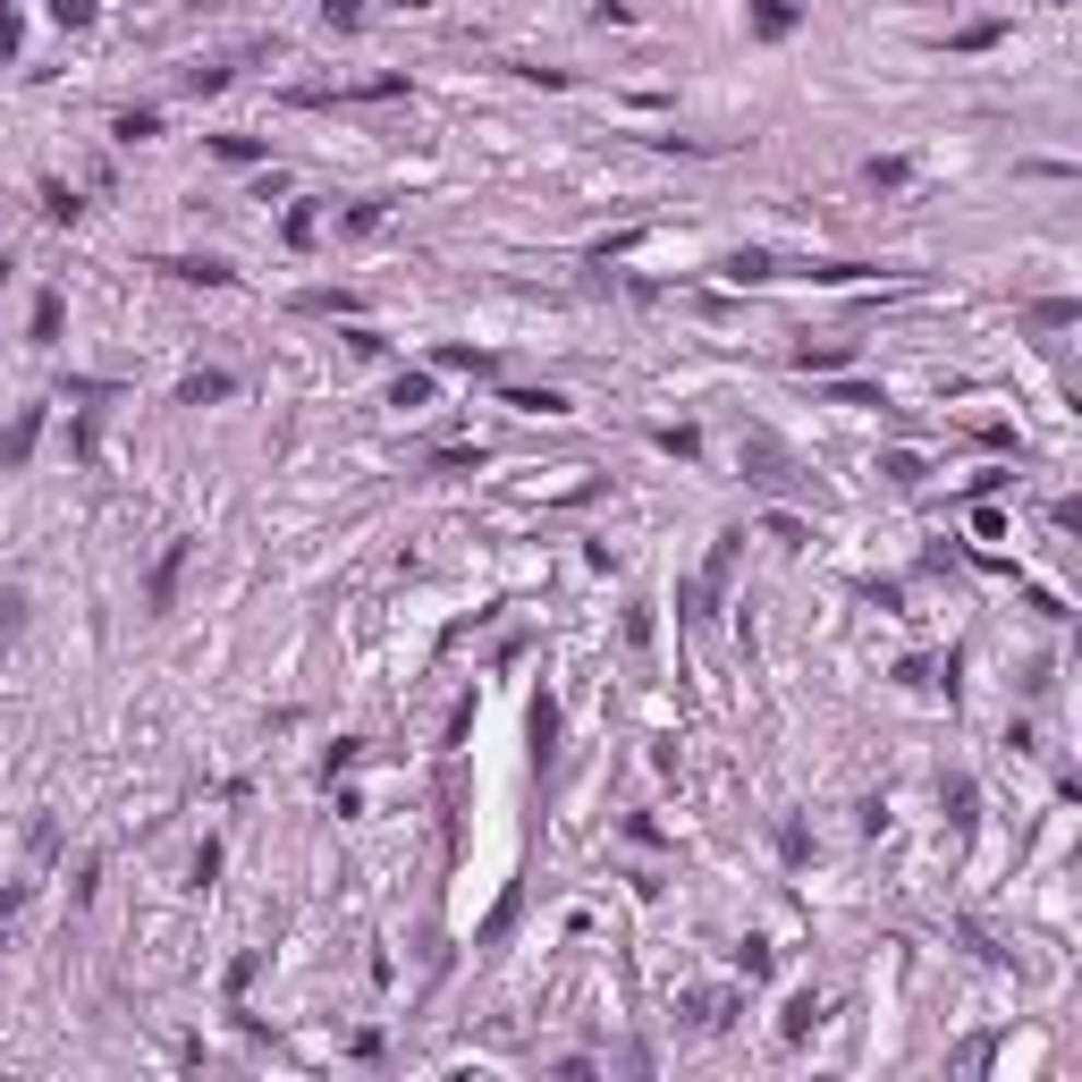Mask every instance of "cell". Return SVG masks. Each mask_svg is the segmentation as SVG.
Wrapping results in <instances>:
<instances>
[{
  "label": "cell",
  "mask_w": 1082,
  "mask_h": 1082,
  "mask_svg": "<svg viewBox=\"0 0 1082 1082\" xmlns=\"http://www.w3.org/2000/svg\"><path fill=\"white\" fill-rule=\"evenodd\" d=\"M796 0H753V34H762V43H787V34H796Z\"/></svg>",
  "instance_id": "3"
},
{
  "label": "cell",
  "mask_w": 1082,
  "mask_h": 1082,
  "mask_svg": "<svg viewBox=\"0 0 1082 1082\" xmlns=\"http://www.w3.org/2000/svg\"><path fill=\"white\" fill-rule=\"evenodd\" d=\"M550 753H558V702L541 694L533 702V762H550Z\"/></svg>",
  "instance_id": "6"
},
{
  "label": "cell",
  "mask_w": 1082,
  "mask_h": 1082,
  "mask_svg": "<svg viewBox=\"0 0 1082 1082\" xmlns=\"http://www.w3.org/2000/svg\"><path fill=\"white\" fill-rule=\"evenodd\" d=\"M26 626V592H0V635H17Z\"/></svg>",
  "instance_id": "28"
},
{
  "label": "cell",
  "mask_w": 1082,
  "mask_h": 1082,
  "mask_svg": "<svg viewBox=\"0 0 1082 1082\" xmlns=\"http://www.w3.org/2000/svg\"><path fill=\"white\" fill-rule=\"evenodd\" d=\"M432 364H440V373H474V381H491V373H499V355H482V348H440Z\"/></svg>",
  "instance_id": "4"
},
{
  "label": "cell",
  "mask_w": 1082,
  "mask_h": 1082,
  "mask_svg": "<svg viewBox=\"0 0 1082 1082\" xmlns=\"http://www.w3.org/2000/svg\"><path fill=\"white\" fill-rule=\"evenodd\" d=\"M1074 314L1082 305H1066V296H1057V305H1032V330H1074Z\"/></svg>",
  "instance_id": "13"
},
{
  "label": "cell",
  "mask_w": 1082,
  "mask_h": 1082,
  "mask_svg": "<svg viewBox=\"0 0 1082 1082\" xmlns=\"http://www.w3.org/2000/svg\"><path fill=\"white\" fill-rule=\"evenodd\" d=\"M51 17L60 26H94V0H51Z\"/></svg>",
  "instance_id": "26"
},
{
  "label": "cell",
  "mask_w": 1082,
  "mask_h": 1082,
  "mask_svg": "<svg viewBox=\"0 0 1082 1082\" xmlns=\"http://www.w3.org/2000/svg\"><path fill=\"white\" fill-rule=\"evenodd\" d=\"M389 407L423 414V407H432V373H398V381H389Z\"/></svg>",
  "instance_id": "7"
},
{
  "label": "cell",
  "mask_w": 1082,
  "mask_h": 1082,
  "mask_svg": "<svg viewBox=\"0 0 1082 1082\" xmlns=\"http://www.w3.org/2000/svg\"><path fill=\"white\" fill-rule=\"evenodd\" d=\"M812 1023H821V1007H812V998H787V1040H803Z\"/></svg>",
  "instance_id": "18"
},
{
  "label": "cell",
  "mask_w": 1082,
  "mask_h": 1082,
  "mask_svg": "<svg viewBox=\"0 0 1082 1082\" xmlns=\"http://www.w3.org/2000/svg\"><path fill=\"white\" fill-rule=\"evenodd\" d=\"M998 34H1007V26H998V17H981V26H964V34H955V51H989Z\"/></svg>",
  "instance_id": "17"
},
{
  "label": "cell",
  "mask_w": 1082,
  "mask_h": 1082,
  "mask_svg": "<svg viewBox=\"0 0 1082 1082\" xmlns=\"http://www.w3.org/2000/svg\"><path fill=\"white\" fill-rule=\"evenodd\" d=\"M77 212H85V203H77V195H68V187H43V221H60V228H68V221H77Z\"/></svg>",
  "instance_id": "12"
},
{
  "label": "cell",
  "mask_w": 1082,
  "mask_h": 1082,
  "mask_svg": "<svg viewBox=\"0 0 1082 1082\" xmlns=\"http://www.w3.org/2000/svg\"><path fill=\"white\" fill-rule=\"evenodd\" d=\"M796 364H803V373H837V364H846V348H796Z\"/></svg>",
  "instance_id": "20"
},
{
  "label": "cell",
  "mask_w": 1082,
  "mask_h": 1082,
  "mask_svg": "<svg viewBox=\"0 0 1082 1082\" xmlns=\"http://www.w3.org/2000/svg\"><path fill=\"white\" fill-rule=\"evenodd\" d=\"M321 17L330 26H364V0H321Z\"/></svg>",
  "instance_id": "27"
},
{
  "label": "cell",
  "mask_w": 1082,
  "mask_h": 1082,
  "mask_svg": "<svg viewBox=\"0 0 1082 1082\" xmlns=\"http://www.w3.org/2000/svg\"><path fill=\"white\" fill-rule=\"evenodd\" d=\"M221 85H228V68H187V94H195V102L221 94Z\"/></svg>",
  "instance_id": "23"
},
{
  "label": "cell",
  "mask_w": 1082,
  "mask_h": 1082,
  "mask_svg": "<svg viewBox=\"0 0 1082 1082\" xmlns=\"http://www.w3.org/2000/svg\"><path fill=\"white\" fill-rule=\"evenodd\" d=\"M880 474H889V482H922V457H914V448H889V457H880Z\"/></svg>",
  "instance_id": "11"
},
{
  "label": "cell",
  "mask_w": 1082,
  "mask_h": 1082,
  "mask_svg": "<svg viewBox=\"0 0 1082 1082\" xmlns=\"http://www.w3.org/2000/svg\"><path fill=\"white\" fill-rule=\"evenodd\" d=\"M837 407H889V389H862V381H837Z\"/></svg>",
  "instance_id": "22"
},
{
  "label": "cell",
  "mask_w": 1082,
  "mask_h": 1082,
  "mask_svg": "<svg viewBox=\"0 0 1082 1082\" xmlns=\"http://www.w3.org/2000/svg\"><path fill=\"white\" fill-rule=\"evenodd\" d=\"M305 314H355V296H339V287H314V296H296Z\"/></svg>",
  "instance_id": "16"
},
{
  "label": "cell",
  "mask_w": 1082,
  "mask_h": 1082,
  "mask_svg": "<svg viewBox=\"0 0 1082 1082\" xmlns=\"http://www.w3.org/2000/svg\"><path fill=\"white\" fill-rule=\"evenodd\" d=\"M0 280H9V262H0Z\"/></svg>",
  "instance_id": "30"
},
{
  "label": "cell",
  "mask_w": 1082,
  "mask_h": 1082,
  "mask_svg": "<svg viewBox=\"0 0 1082 1082\" xmlns=\"http://www.w3.org/2000/svg\"><path fill=\"white\" fill-rule=\"evenodd\" d=\"M508 407L516 414H567V398L558 389H508Z\"/></svg>",
  "instance_id": "10"
},
{
  "label": "cell",
  "mask_w": 1082,
  "mask_h": 1082,
  "mask_svg": "<svg viewBox=\"0 0 1082 1082\" xmlns=\"http://www.w3.org/2000/svg\"><path fill=\"white\" fill-rule=\"evenodd\" d=\"M161 271H178V280H203V287H228L237 271L228 262H212V255H178V262H161Z\"/></svg>",
  "instance_id": "5"
},
{
  "label": "cell",
  "mask_w": 1082,
  "mask_h": 1082,
  "mask_svg": "<svg viewBox=\"0 0 1082 1082\" xmlns=\"http://www.w3.org/2000/svg\"><path fill=\"white\" fill-rule=\"evenodd\" d=\"M34 339H43V348L60 339V296H43V305H34Z\"/></svg>",
  "instance_id": "21"
},
{
  "label": "cell",
  "mask_w": 1082,
  "mask_h": 1082,
  "mask_svg": "<svg viewBox=\"0 0 1082 1082\" xmlns=\"http://www.w3.org/2000/svg\"><path fill=\"white\" fill-rule=\"evenodd\" d=\"M212 153H221V161H262V144H255V136H212Z\"/></svg>",
  "instance_id": "19"
},
{
  "label": "cell",
  "mask_w": 1082,
  "mask_h": 1082,
  "mask_svg": "<svg viewBox=\"0 0 1082 1082\" xmlns=\"http://www.w3.org/2000/svg\"><path fill=\"white\" fill-rule=\"evenodd\" d=\"M187 558H195V541H169V550H161L153 584H144V601H153V618H161V609H178V575H187Z\"/></svg>",
  "instance_id": "1"
},
{
  "label": "cell",
  "mask_w": 1082,
  "mask_h": 1082,
  "mask_svg": "<svg viewBox=\"0 0 1082 1082\" xmlns=\"http://www.w3.org/2000/svg\"><path fill=\"white\" fill-rule=\"evenodd\" d=\"M110 136H119V144H144V136H161V110H119Z\"/></svg>",
  "instance_id": "9"
},
{
  "label": "cell",
  "mask_w": 1082,
  "mask_h": 1082,
  "mask_svg": "<svg viewBox=\"0 0 1082 1082\" xmlns=\"http://www.w3.org/2000/svg\"><path fill=\"white\" fill-rule=\"evenodd\" d=\"M939 796H948V821H955V828L973 821V778H948V787H939Z\"/></svg>",
  "instance_id": "14"
},
{
  "label": "cell",
  "mask_w": 1082,
  "mask_h": 1082,
  "mask_svg": "<svg viewBox=\"0 0 1082 1082\" xmlns=\"http://www.w3.org/2000/svg\"><path fill=\"white\" fill-rule=\"evenodd\" d=\"M228 373H187V381H178V398H187V407H212V398H228Z\"/></svg>",
  "instance_id": "8"
},
{
  "label": "cell",
  "mask_w": 1082,
  "mask_h": 1082,
  "mask_svg": "<svg viewBox=\"0 0 1082 1082\" xmlns=\"http://www.w3.org/2000/svg\"><path fill=\"white\" fill-rule=\"evenodd\" d=\"M34 440H43V407H17V423L0 432V474H17L34 457Z\"/></svg>",
  "instance_id": "2"
},
{
  "label": "cell",
  "mask_w": 1082,
  "mask_h": 1082,
  "mask_svg": "<svg viewBox=\"0 0 1082 1082\" xmlns=\"http://www.w3.org/2000/svg\"><path fill=\"white\" fill-rule=\"evenodd\" d=\"M651 440H660V448H677V457H694V423H660Z\"/></svg>",
  "instance_id": "24"
},
{
  "label": "cell",
  "mask_w": 1082,
  "mask_h": 1082,
  "mask_svg": "<svg viewBox=\"0 0 1082 1082\" xmlns=\"http://www.w3.org/2000/svg\"><path fill=\"white\" fill-rule=\"evenodd\" d=\"M9 51H17V9L0 0V60H9Z\"/></svg>",
  "instance_id": "29"
},
{
  "label": "cell",
  "mask_w": 1082,
  "mask_h": 1082,
  "mask_svg": "<svg viewBox=\"0 0 1082 1082\" xmlns=\"http://www.w3.org/2000/svg\"><path fill=\"white\" fill-rule=\"evenodd\" d=\"M728 280H769V255H762V246H744V255H728Z\"/></svg>",
  "instance_id": "15"
},
{
  "label": "cell",
  "mask_w": 1082,
  "mask_h": 1082,
  "mask_svg": "<svg viewBox=\"0 0 1082 1082\" xmlns=\"http://www.w3.org/2000/svg\"><path fill=\"white\" fill-rule=\"evenodd\" d=\"M736 964H744V981H762V973H769V948H762V939H744V948H736Z\"/></svg>",
  "instance_id": "25"
}]
</instances>
